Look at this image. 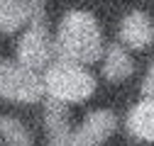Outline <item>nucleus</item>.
Instances as JSON below:
<instances>
[{
    "instance_id": "nucleus-1",
    "label": "nucleus",
    "mask_w": 154,
    "mask_h": 146,
    "mask_svg": "<svg viewBox=\"0 0 154 146\" xmlns=\"http://www.w3.org/2000/svg\"><path fill=\"white\" fill-rule=\"evenodd\" d=\"M54 44H56V59L88 66L103 56V32L95 17L83 10H73L64 15L59 29H56Z\"/></svg>"
},
{
    "instance_id": "nucleus-2",
    "label": "nucleus",
    "mask_w": 154,
    "mask_h": 146,
    "mask_svg": "<svg viewBox=\"0 0 154 146\" xmlns=\"http://www.w3.org/2000/svg\"><path fill=\"white\" fill-rule=\"evenodd\" d=\"M44 93L47 98L61 102H83L95 93V78L86 63H76L66 59H56L44 71Z\"/></svg>"
},
{
    "instance_id": "nucleus-3",
    "label": "nucleus",
    "mask_w": 154,
    "mask_h": 146,
    "mask_svg": "<svg viewBox=\"0 0 154 146\" xmlns=\"http://www.w3.org/2000/svg\"><path fill=\"white\" fill-rule=\"evenodd\" d=\"M44 93V78L37 71L27 68L20 61H8L5 73H3V83H0V98L12 100V102H37L42 100Z\"/></svg>"
},
{
    "instance_id": "nucleus-4",
    "label": "nucleus",
    "mask_w": 154,
    "mask_h": 146,
    "mask_svg": "<svg viewBox=\"0 0 154 146\" xmlns=\"http://www.w3.org/2000/svg\"><path fill=\"white\" fill-rule=\"evenodd\" d=\"M17 61L32 71H47L56 61V44L47 29V22H29V29L17 44Z\"/></svg>"
},
{
    "instance_id": "nucleus-5",
    "label": "nucleus",
    "mask_w": 154,
    "mask_h": 146,
    "mask_svg": "<svg viewBox=\"0 0 154 146\" xmlns=\"http://www.w3.org/2000/svg\"><path fill=\"white\" fill-rule=\"evenodd\" d=\"M29 22H47L44 0H0V32H17Z\"/></svg>"
},
{
    "instance_id": "nucleus-6",
    "label": "nucleus",
    "mask_w": 154,
    "mask_h": 146,
    "mask_svg": "<svg viewBox=\"0 0 154 146\" xmlns=\"http://www.w3.org/2000/svg\"><path fill=\"white\" fill-rule=\"evenodd\" d=\"M115 129H118L115 115L108 110H95L81 122L79 129H73L71 146H100L105 139H110Z\"/></svg>"
},
{
    "instance_id": "nucleus-7",
    "label": "nucleus",
    "mask_w": 154,
    "mask_h": 146,
    "mask_svg": "<svg viewBox=\"0 0 154 146\" xmlns=\"http://www.w3.org/2000/svg\"><path fill=\"white\" fill-rule=\"evenodd\" d=\"M44 122H47V136H49L51 146H71L73 129L69 124L66 102L49 98L44 105Z\"/></svg>"
},
{
    "instance_id": "nucleus-8",
    "label": "nucleus",
    "mask_w": 154,
    "mask_h": 146,
    "mask_svg": "<svg viewBox=\"0 0 154 146\" xmlns=\"http://www.w3.org/2000/svg\"><path fill=\"white\" fill-rule=\"evenodd\" d=\"M154 42V25L144 12H130L120 25V44L130 49H144Z\"/></svg>"
},
{
    "instance_id": "nucleus-9",
    "label": "nucleus",
    "mask_w": 154,
    "mask_h": 146,
    "mask_svg": "<svg viewBox=\"0 0 154 146\" xmlns=\"http://www.w3.org/2000/svg\"><path fill=\"white\" fill-rule=\"evenodd\" d=\"M127 132L137 141L154 144V98H144L127 112Z\"/></svg>"
},
{
    "instance_id": "nucleus-10",
    "label": "nucleus",
    "mask_w": 154,
    "mask_h": 146,
    "mask_svg": "<svg viewBox=\"0 0 154 146\" xmlns=\"http://www.w3.org/2000/svg\"><path fill=\"white\" fill-rule=\"evenodd\" d=\"M134 63L130 59V54L125 51V44H112L105 51V61H103V76L110 83H122L132 76Z\"/></svg>"
},
{
    "instance_id": "nucleus-11",
    "label": "nucleus",
    "mask_w": 154,
    "mask_h": 146,
    "mask_svg": "<svg viewBox=\"0 0 154 146\" xmlns=\"http://www.w3.org/2000/svg\"><path fill=\"white\" fill-rule=\"evenodd\" d=\"M0 139H5L8 146H32L29 129L15 117H3L0 119Z\"/></svg>"
},
{
    "instance_id": "nucleus-12",
    "label": "nucleus",
    "mask_w": 154,
    "mask_h": 146,
    "mask_svg": "<svg viewBox=\"0 0 154 146\" xmlns=\"http://www.w3.org/2000/svg\"><path fill=\"white\" fill-rule=\"evenodd\" d=\"M142 95H144V98H154V61H152V66L147 68V76H144V80H142Z\"/></svg>"
},
{
    "instance_id": "nucleus-13",
    "label": "nucleus",
    "mask_w": 154,
    "mask_h": 146,
    "mask_svg": "<svg viewBox=\"0 0 154 146\" xmlns=\"http://www.w3.org/2000/svg\"><path fill=\"white\" fill-rule=\"evenodd\" d=\"M5 63H8V61H3V59H0V83H3V73H5Z\"/></svg>"
}]
</instances>
